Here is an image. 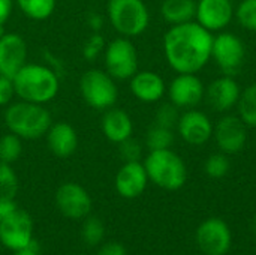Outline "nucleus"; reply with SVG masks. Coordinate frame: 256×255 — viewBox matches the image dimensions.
I'll return each mask as SVG.
<instances>
[{
    "label": "nucleus",
    "instance_id": "1",
    "mask_svg": "<svg viewBox=\"0 0 256 255\" xmlns=\"http://www.w3.org/2000/svg\"><path fill=\"white\" fill-rule=\"evenodd\" d=\"M213 35L201 24L189 21L171 29L164 36V53L177 74H196L212 59Z\"/></svg>",
    "mask_w": 256,
    "mask_h": 255
},
{
    "label": "nucleus",
    "instance_id": "2",
    "mask_svg": "<svg viewBox=\"0 0 256 255\" xmlns=\"http://www.w3.org/2000/svg\"><path fill=\"white\" fill-rule=\"evenodd\" d=\"M15 95L21 101L33 104H46L52 101L60 89L57 74L48 66L26 63L12 78Z\"/></svg>",
    "mask_w": 256,
    "mask_h": 255
},
{
    "label": "nucleus",
    "instance_id": "3",
    "mask_svg": "<svg viewBox=\"0 0 256 255\" xmlns=\"http://www.w3.org/2000/svg\"><path fill=\"white\" fill-rule=\"evenodd\" d=\"M4 123L9 132L22 140H36L46 135L52 119L42 104L20 101L8 105L4 111Z\"/></svg>",
    "mask_w": 256,
    "mask_h": 255
},
{
    "label": "nucleus",
    "instance_id": "4",
    "mask_svg": "<svg viewBox=\"0 0 256 255\" xmlns=\"http://www.w3.org/2000/svg\"><path fill=\"white\" fill-rule=\"evenodd\" d=\"M142 164L148 180L165 191H178L188 180L184 161L171 149L152 150Z\"/></svg>",
    "mask_w": 256,
    "mask_h": 255
},
{
    "label": "nucleus",
    "instance_id": "5",
    "mask_svg": "<svg viewBox=\"0 0 256 255\" xmlns=\"http://www.w3.org/2000/svg\"><path fill=\"white\" fill-rule=\"evenodd\" d=\"M106 12L114 30L124 38L142 35L150 23V14L142 0H110Z\"/></svg>",
    "mask_w": 256,
    "mask_h": 255
},
{
    "label": "nucleus",
    "instance_id": "6",
    "mask_svg": "<svg viewBox=\"0 0 256 255\" xmlns=\"http://www.w3.org/2000/svg\"><path fill=\"white\" fill-rule=\"evenodd\" d=\"M80 92L86 104L96 110L114 107L118 98V89L114 78L102 69H88L80 80Z\"/></svg>",
    "mask_w": 256,
    "mask_h": 255
},
{
    "label": "nucleus",
    "instance_id": "7",
    "mask_svg": "<svg viewBox=\"0 0 256 255\" xmlns=\"http://www.w3.org/2000/svg\"><path fill=\"white\" fill-rule=\"evenodd\" d=\"M105 69L114 80H130L138 72V53L129 38H116L105 47Z\"/></svg>",
    "mask_w": 256,
    "mask_h": 255
},
{
    "label": "nucleus",
    "instance_id": "8",
    "mask_svg": "<svg viewBox=\"0 0 256 255\" xmlns=\"http://www.w3.org/2000/svg\"><path fill=\"white\" fill-rule=\"evenodd\" d=\"M246 48L243 41L230 32H222L213 36L212 59L225 75L234 77L243 66Z\"/></svg>",
    "mask_w": 256,
    "mask_h": 255
},
{
    "label": "nucleus",
    "instance_id": "9",
    "mask_svg": "<svg viewBox=\"0 0 256 255\" xmlns=\"http://www.w3.org/2000/svg\"><path fill=\"white\" fill-rule=\"evenodd\" d=\"M33 230L32 216L22 209H16L0 221V243L12 252L27 248L34 240Z\"/></svg>",
    "mask_w": 256,
    "mask_h": 255
},
{
    "label": "nucleus",
    "instance_id": "10",
    "mask_svg": "<svg viewBox=\"0 0 256 255\" xmlns=\"http://www.w3.org/2000/svg\"><path fill=\"white\" fill-rule=\"evenodd\" d=\"M195 240L202 254L226 255L232 243V233L224 219L208 218L196 228Z\"/></svg>",
    "mask_w": 256,
    "mask_h": 255
},
{
    "label": "nucleus",
    "instance_id": "11",
    "mask_svg": "<svg viewBox=\"0 0 256 255\" xmlns=\"http://www.w3.org/2000/svg\"><path fill=\"white\" fill-rule=\"evenodd\" d=\"M57 210L68 219H84L92 212V197L84 186L76 182L60 185L54 197Z\"/></svg>",
    "mask_w": 256,
    "mask_h": 255
},
{
    "label": "nucleus",
    "instance_id": "12",
    "mask_svg": "<svg viewBox=\"0 0 256 255\" xmlns=\"http://www.w3.org/2000/svg\"><path fill=\"white\" fill-rule=\"evenodd\" d=\"M213 137L219 150L225 155L242 152L248 141V126L234 114H225L213 128Z\"/></svg>",
    "mask_w": 256,
    "mask_h": 255
},
{
    "label": "nucleus",
    "instance_id": "13",
    "mask_svg": "<svg viewBox=\"0 0 256 255\" xmlns=\"http://www.w3.org/2000/svg\"><path fill=\"white\" fill-rule=\"evenodd\" d=\"M171 104L177 108H194L206 95V87L201 78L195 74H178L168 87Z\"/></svg>",
    "mask_w": 256,
    "mask_h": 255
},
{
    "label": "nucleus",
    "instance_id": "14",
    "mask_svg": "<svg viewBox=\"0 0 256 255\" xmlns=\"http://www.w3.org/2000/svg\"><path fill=\"white\" fill-rule=\"evenodd\" d=\"M213 123L202 111L189 108L180 114L177 131L180 137L190 146H204L213 137Z\"/></svg>",
    "mask_w": 256,
    "mask_h": 255
},
{
    "label": "nucleus",
    "instance_id": "15",
    "mask_svg": "<svg viewBox=\"0 0 256 255\" xmlns=\"http://www.w3.org/2000/svg\"><path fill=\"white\" fill-rule=\"evenodd\" d=\"M234 6L231 0H198L196 23L208 32L224 30L234 18Z\"/></svg>",
    "mask_w": 256,
    "mask_h": 255
},
{
    "label": "nucleus",
    "instance_id": "16",
    "mask_svg": "<svg viewBox=\"0 0 256 255\" xmlns=\"http://www.w3.org/2000/svg\"><path fill=\"white\" fill-rule=\"evenodd\" d=\"M27 63V44L18 33H3L0 36V74L14 78Z\"/></svg>",
    "mask_w": 256,
    "mask_h": 255
},
{
    "label": "nucleus",
    "instance_id": "17",
    "mask_svg": "<svg viewBox=\"0 0 256 255\" xmlns=\"http://www.w3.org/2000/svg\"><path fill=\"white\" fill-rule=\"evenodd\" d=\"M148 176L146 167L141 161L124 162L116 174L114 186L120 197L132 200L140 197L148 183Z\"/></svg>",
    "mask_w": 256,
    "mask_h": 255
},
{
    "label": "nucleus",
    "instance_id": "18",
    "mask_svg": "<svg viewBox=\"0 0 256 255\" xmlns=\"http://www.w3.org/2000/svg\"><path fill=\"white\" fill-rule=\"evenodd\" d=\"M240 86L231 75H224L212 81V84L206 89L204 98L207 104L218 113H228L234 107H237L240 98Z\"/></svg>",
    "mask_w": 256,
    "mask_h": 255
},
{
    "label": "nucleus",
    "instance_id": "19",
    "mask_svg": "<svg viewBox=\"0 0 256 255\" xmlns=\"http://www.w3.org/2000/svg\"><path fill=\"white\" fill-rule=\"evenodd\" d=\"M166 86L164 78L153 71H138L130 78V92L146 104H154L165 95Z\"/></svg>",
    "mask_w": 256,
    "mask_h": 255
},
{
    "label": "nucleus",
    "instance_id": "20",
    "mask_svg": "<svg viewBox=\"0 0 256 255\" xmlns=\"http://www.w3.org/2000/svg\"><path fill=\"white\" fill-rule=\"evenodd\" d=\"M46 144L51 153L57 158H69L78 147V135L72 125L66 122L52 123L46 132Z\"/></svg>",
    "mask_w": 256,
    "mask_h": 255
},
{
    "label": "nucleus",
    "instance_id": "21",
    "mask_svg": "<svg viewBox=\"0 0 256 255\" xmlns=\"http://www.w3.org/2000/svg\"><path fill=\"white\" fill-rule=\"evenodd\" d=\"M102 132L106 140L120 144L134 134V122L130 116L122 108H108L102 117Z\"/></svg>",
    "mask_w": 256,
    "mask_h": 255
},
{
    "label": "nucleus",
    "instance_id": "22",
    "mask_svg": "<svg viewBox=\"0 0 256 255\" xmlns=\"http://www.w3.org/2000/svg\"><path fill=\"white\" fill-rule=\"evenodd\" d=\"M160 14L164 20L171 26L189 23L195 18L196 2L195 0H164L160 6Z\"/></svg>",
    "mask_w": 256,
    "mask_h": 255
},
{
    "label": "nucleus",
    "instance_id": "23",
    "mask_svg": "<svg viewBox=\"0 0 256 255\" xmlns=\"http://www.w3.org/2000/svg\"><path fill=\"white\" fill-rule=\"evenodd\" d=\"M237 110L238 117L244 122L246 126L256 128V83L242 90L237 102Z\"/></svg>",
    "mask_w": 256,
    "mask_h": 255
},
{
    "label": "nucleus",
    "instance_id": "24",
    "mask_svg": "<svg viewBox=\"0 0 256 255\" xmlns=\"http://www.w3.org/2000/svg\"><path fill=\"white\" fill-rule=\"evenodd\" d=\"M21 12L34 21L50 18L56 9V0H16Z\"/></svg>",
    "mask_w": 256,
    "mask_h": 255
},
{
    "label": "nucleus",
    "instance_id": "25",
    "mask_svg": "<svg viewBox=\"0 0 256 255\" xmlns=\"http://www.w3.org/2000/svg\"><path fill=\"white\" fill-rule=\"evenodd\" d=\"M174 143V132L170 128L160 126V125H153L146 135V146L148 150H164V149H171Z\"/></svg>",
    "mask_w": 256,
    "mask_h": 255
},
{
    "label": "nucleus",
    "instance_id": "26",
    "mask_svg": "<svg viewBox=\"0 0 256 255\" xmlns=\"http://www.w3.org/2000/svg\"><path fill=\"white\" fill-rule=\"evenodd\" d=\"M22 155V138L9 132L0 137V161L4 164L16 162Z\"/></svg>",
    "mask_w": 256,
    "mask_h": 255
},
{
    "label": "nucleus",
    "instance_id": "27",
    "mask_svg": "<svg viewBox=\"0 0 256 255\" xmlns=\"http://www.w3.org/2000/svg\"><path fill=\"white\" fill-rule=\"evenodd\" d=\"M105 237V225L102 219L98 216H87L84 218V224L81 227V239L88 246H98L102 243Z\"/></svg>",
    "mask_w": 256,
    "mask_h": 255
},
{
    "label": "nucleus",
    "instance_id": "28",
    "mask_svg": "<svg viewBox=\"0 0 256 255\" xmlns=\"http://www.w3.org/2000/svg\"><path fill=\"white\" fill-rule=\"evenodd\" d=\"M18 192V177L10 164L0 161V198H15Z\"/></svg>",
    "mask_w": 256,
    "mask_h": 255
},
{
    "label": "nucleus",
    "instance_id": "29",
    "mask_svg": "<svg viewBox=\"0 0 256 255\" xmlns=\"http://www.w3.org/2000/svg\"><path fill=\"white\" fill-rule=\"evenodd\" d=\"M230 167H231V164H230L228 155L219 152V153H213L212 156L207 158V161L204 164V171L212 179H222L228 174Z\"/></svg>",
    "mask_w": 256,
    "mask_h": 255
},
{
    "label": "nucleus",
    "instance_id": "30",
    "mask_svg": "<svg viewBox=\"0 0 256 255\" xmlns=\"http://www.w3.org/2000/svg\"><path fill=\"white\" fill-rule=\"evenodd\" d=\"M234 15L242 27L256 32V0H242Z\"/></svg>",
    "mask_w": 256,
    "mask_h": 255
},
{
    "label": "nucleus",
    "instance_id": "31",
    "mask_svg": "<svg viewBox=\"0 0 256 255\" xmlns=\"http://www.w3.org/2000/svg\"><path fill=\"white\" fill-rule=\"evenodd\" d=\"M178 119H180L178 108L170 102V104H162L158 108L156 116H154V123L165 126V128H170V129H174V128H177Z\"/></svg>",
    "mask_w": 256,
    "mask_h": 255
},
{
    "label": "nucleus",
    "instance_id": "32",
    "mask_svg": "<svg viewBox=\"0 0 256 255\" xmlns=\"http://www.w3.org/2000/svg\"><path fill=\"white\" fill-rule=\"evenodd\" d=\"M118 153L124 162L140 161L142 156V144L138 140H135L134 137H129L128 140H124L118 144Z\"/></svg>",
    "mask_w": 256,
    "mask_h": 255
},
{
    "label": "nucleus",
    "instance_id": "33",
    "mask_svg": "<svg viewBox=\"0 0 256 255\" xmlns=\"http://www.w3.org/2000/svg\"><path fill=\"white\" fill-rule=\"evenodd\" d=\"M105 41H104V38L99 35V33H93L92 36H90V39L86 42V45H84V50H82V54H84V57L87 59V60H93L94 57H98L99 56V53L102 51V50H105Z\"/></svg>",
    "mask_w": 256,
    "mask_h": 255
},
{
    "label": "nucleus",
    "instance_id": "34",
    "mask_svg": "<svg viewBox=\"0 0 256 255\" xmlns=\"http://www.w3.org/2000/svg\"><path fill=\"white\" fill-rule=\"evenodd\" d=\"M14 96H15L14 80L0 74V107L10 104Z\"/></svg>",
    "mask_w": 256,
    "mask_h": 255
},
{
    "label": "nucleus",
    "instance_id": "35",
    "mask_svg": "<svg viewBox=\"0 0 256 255\" xmlns=\"http://www.w3.org/2000/svg\"><path fill=\"white\" fill-rule=\"evenodd\" d=\"M96 255H128L126 248L118 242H108L100 245Z\"/></svg>",
    "mask_w": 256,
    "mask_h": 255
},
{
    "label": "nucleus",
    "instance_id": "36",
    "mask_svg": "<svg viewBox=\"0 0 256 255\" xmlns=\"http://www.w3.org/2000/svg\"><path fill=\"white\" fill-rule=\"evenodd\" d=\"M16 209H18V206L14 201V198H0V221L4 219L6 216H9Z\"/></svg>",
    "mask_w": 256,
    "mask_h": 255
},
{
    "label": "nucleus",
    "instance_id": "37",
    "mask_svg": "<svg viewBox=\"0 0 256 255\" xmlns=\"http://www.w3.org/2000/svg\"><path fill=\"white\" fill-rule=\"evenodd\" d=\"M14 8V0H0V26H4V23L9 20Z\"/></svg>",
    "mask_w": 256,
    "mask_h": 255
},
{
    "label": "nucleus",
    "instance_id": "38",
    "mask_svg": "<svg viewBox=\"0 0 256 255\" xmlns=\"http://www.w3.org/2000/svg\"><path fill=\"white\" fill-rule=\"evenodd\" d=\"M14 255H40V254H39L38 243L33 240L27 248H22V249H20V251H14Z\"/></svg>",
    "mask_w": 256,
    "mask_h": 255
},
{
    "label": "nucleus",
    "instance_id": "39",
    "mask_svg": "<svg viewBox=\"0 0 256 255\" xmlns=\"http://www.w3.org/2000/svg\"><path fill=\"white\" fill-rule=\"evenodd\" d=\"M90 24H92V27L94 29V30H99L100 29V24H102V20H100V17H92L90 18Z\"/></svg>",
    "mask_w": 256,
    "mask_h": 255
},
{
    "label": "nucleus",
    "instance_id": "40",
    "mask_svg": "<svg viewBox=\"0 0 256 255\" xmlns=\"http://www.w3.org/2000/svg\"><path fill=\"white\" fill-rule=\"evenodd\" d=\"M252 228H254V231L256 233V218L254 219V222H252Z\"/></svg>",
    "mask_w": 256,
    "mask_h": 255
},
{
    "label": "nucleus",
    "instance_id": "41",
    "mask_svg": "<svg viewBox=\"0 0 256 255\" xmlns=\"http://www.w3.org/2000/svg\"><path fill=\"white\" fill-rule=\"evenodd\" d=\"M3 33H4V32H3V26H0V36H2Z\"/></svg>",
    "mask_w": 256,
    "mask_h": 255
},
{
    "label": "nucleus",
    "instance_id": "42",
    "mask_svg": "<svg viewBox=\"0 0 256 255\" xmlns=\"http://www.w3.org/2000/svg\"><path fill=\"white\" fill-rule=\"evenodd\" d=\"M74 255H87V254H74Z\"/></svg>",
    "mask_w": 256,
    "mask_h": 255
},
{
    "label": "nucleus",
    "instance_id": "43",
    "mask_svg": "<svg viewBox=\"0 0 256 255\" xmlns=\"http://www.w3.org/2000/svg\"><path fill=\"white\" fill-rule=\"evenodd\" d=\"M0 249H2V243H0Z\"/></svg>",
    "mask_w": 256,
    "mask_h": 255
}]
</instances>
